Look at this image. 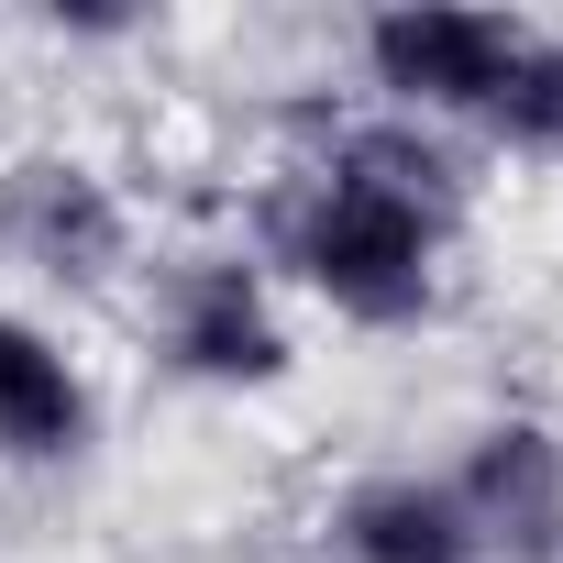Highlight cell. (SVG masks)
Here are the masks:
<instances>
[{
  "label": "cell",
  "instance_id": "cell-1",
  "mask_svg": "<svg viewBox=\"0 0 563 563\" xmlns=\"http://www.w3.org/2000/svg\"><path fill=\"white\" fill-rule=\"evenodd\" d=\"M276 265L310 310L343 332H420L442 321L453 288V177L420 122H365L343 133L276 221Z\"/></svg>",
  "mask_w": 563,
  "mask_h": 563
},
{
  "label": "cell",
  "instance_id": "cell-5",
  "mask_svg": "<svg viewBox=\"0 0 563 563\" xmlns=\"http://www.w3.org/2000/svg\"><path fill=\"white\" fill-rule=\"evenodd\" d=\"M0 232H12V254H23L34 276H67V288H100V276L122 265V243H133L111 177L78 166V155L12 166V188H0Z\"/></svg>",
  "mask_w": 563,
  "mask_h": 563
},
{
  "label": "cell",
  "instance_id": "cell-4",
  "mask_svg": "<svg viewBox=\"0 0 563 563\" xmlns=\"http://www.w3.org/2000/svg\"><path fill=\"white\" fill-rule=\"evenodd\" d=\"M464 530L486 563H563V431L530 409H497L464 431V453L442 464Z\"/></svg>",
  "mask_w": 563,
  "mask_h": 563
},
{
  "label": "cell",
  "instance_id": "cell-7",
  "mask_svg": "<svg viewBox=\"0 0 563 563\" xmlns=\"http://www.w3.org/2000/svg\"><path fill=\"white\" fill-rule=\"evenodd\" d=\"M332 552L343 563H486L453 486L420 475V464H387V475H354L332 497Z\"/></svg>",
  "mask_w": 563,
  "mask_h": 563
},
{
  "label": "cell",
  "instance_id": "cell-2",
  "mask_svg": "<svg viewBox=\"0 0 563 563\" xmlns=\"http://www.w3.org/2000/svg\"><path fill=\"white\" fill-rule=\"evenodd\" d=\"M530 45H541V23H519V12H453V0H398V12L354 23V56L387 89V122H420V133L431 122L497 133Z\"/></svg>",
  "mask_w": 563,
  "mask_h": 563
},
{
  "label": "cell",
  "instance_id": "cell-6",
  "mask_svg": "<svg viewBox=\"0 0 563 563\" xmlns=\"http://www.w3.org/2000/svg\"><path fill=\"white\" fill-rule=\"evenodd\" d=\"M100 442V387L89 365L34 321V310H0V464L56 475Z\"/></svg>",
  "mask_w": 563,
  "mask_h": 563
},
{
  "label": "cell",
  "instance_id": "cell-3",
  "mask_svg": "<svg viewBox=\"0 0 563 563\" xmlns=\"http://www.w3.org/2000/svg\"><path fill=\"white\" fill-rule=\"evenodd\" d=\"M166 365L188 387H221V398H265L299 376V332H288V299L276 276L243 265V254H199L166 276Z\"/></svg>",
  "mask_w": 563,
  "mask_h": 563
}]
</instances>
